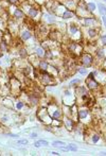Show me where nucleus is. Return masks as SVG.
<instances>
[{
  "instance_id": "1",
  "label": "nucleus",
  "mask_w": 106,
  "mask_h": 156,
  "mask_svg": "<svg viewBox=\"0 0 106 156\" xmlns=\"http://www.w3.org/2000/svg\"><path fill=\"white\" fill-rule=\"evenodd\" d=\"M78 60H80V65L86 67V68H90L91 66H94V58L92 56L90 52H86L83 51L81 53V55L78 56Z\"/></svg>"
},
{
  "instance_id": "2",
  "label": "nucleus",
  "mask_w": 106,
  "mask_h": 156,
  "mask_svg": "<svg viewBox=\"0 0 106 156\" xmlns=\"http://www.w3.org/2000/svg\"><path fill=\"white\" fill-rule=\"evenodd\" d=\"M25 14H27V16H28L29 18H31V19L34 20V21L36 20V18L38 19V18H41V16H43V13H41V8H39L36 3L35 4L31 5Z\"/></svg>"
},
{
  "instance_id": "3",
  "label": "nucleus",
  "mask_w": 106,
  "mask_h": 156,
  "mask_svg": "<svg viewBox=\"0 0 106 156\" xmlns=\"http://www.w3.org/2000/svg\"><path fill=\"white\" fill-rule=\"evenodd\" d=\"M27 103L31 106V107H34V106H37L41 102V96L38 95L37 93H29L27 95Z\"/></svg>"
},
{
  "instance_id": "4",
  "label": "nucleus",
  "mask_w": 106,
  "mask_h": 156,
  "mask_svg": "<svg viewBox=\"0 0 106 156\" xmlns=\"http://www.w3.org/2000/svg\"><path fill=\"white\" fill-rule=\"evenodd\" d=\"M48 108V107H47ZM49 114H50L51 118H52V120H60L62 121V119H63L64 117V112H63V108H60L58 107V105H56V104H54V108H53L52 111L51 109H48Z\"/></svg>"
},
{
  "instance_id": "5",
  "label": "nucleus",
  "mask_w": 106,
  "mask_h": 156,
  "mask_svg": "<svg viewBox=\"0 0 106 156\" xmlns=\"http://www.w3.org/2000/svg\"><path fill=\"white\" fill-rule=\"evenodd\" d=\"M85 85L86 87L88 88L89 91H98L99 89L102 88V85L99 83L96 79H86Z\"/></svg>"
},
{
  "instance_id": "6",
  "label": "nucleus",
  "mask_w": 106,
  "mask_h": 156,
  "mask_svg": "<svg viewBox=\"0 0 106 156\" xmlns=\"http://www.w3.org/2000/svg\"><path fill=\"white\" fill-rule=\"evenodd\" d=\"M25 12L23 10L21 7H16L13 11V14H12V19H14L15 21L19 23V21H23L25 17Z\"/></svg>"
},
{
  "instance_id": "7",
  "label": "nucleus",
  "mask_w": 106,
  "mask_h": 156,
  "mask_svg": "<svg viewBox=\"0 0 106 156\" xmlns=\"http://www.w3.org/2000/svg\"><path fill=\"white\" fill-rule=\"evenodd\" d=\"M34 37V34H33L32 30L28 28H25L23 30H19V38L23 43H25V42H29L32 38Z\"/></svg>"
},
{
  "instance_id": "8",
  "label": "nucleus",
  "mask_w": 106,
  "mask_h": 156,
  "mask_svg": "<svg viewBox=\"0 0 106 156\" xmlns=\"http://www.w3.org/2000/svg\"><path fill=\"white\" fill-rule=\"evenodd\" d=\"M89 115H90L89 107H87V106H80V108H78V112H76V119H78V121L85 120Z\"/></svg>"
},
{
  "instance_id": "9",
  "label": "nucleus",
  "mask_w": 106,
  "mask_h": 156,
  "mask_svg": "<svg viewBox=\"0 0 106 156\" xmlns=\"http://www.w3.org/2000/svg\"><path fill=\"white\" fill-rule=\"evenodd\" d=\"M63 124L67 131H74V128L76 126V120L69 116H65V115L63 117Z\"/></svg>"
},
{
  "instance_id": "10",
  "label": "nucleus",
  "mask_w": 106,
  "mask_h": 156,
  "mask_svg": "<svg viewBox=\"0 0 106 156\" xmlns=\"http://www.w3.org/2000/svg\"><path fill=\"white\" fill-rule=\"evenodd\" d=\"M101 32V27H91V28H87V34H88V38L91 40H97V38L100 35Z\"/></svg>"
},
{
  "instance_id": "11",
  "label": "nucleus",
  "mask_w": 106,
  "mask_h": 156,
  "mask_svg": "<svg viewBox=\"0 0 106 156\" xmlns=\"http://www.w3.org/2000/svg\"><path fill=\"white\" fill-rule=\"evenodd\" d=\"M36 117H37L38 120L45 123L46 117H51V116H50V114H49V112H48V108L41 106V107L38 108V112L36 113Z\"/></svg>"
},
{
  "instance_id": "12",
  "label": "nucleus",
  "mask_w": 106,
  "mask_h": 156,
  "mask_svg": "<svg viewBox=\"0 0 106 156\" xmlns=\"http://www.w3.org/2000/svg\"><path fill=\"white\" fill-rule=\"evenodd\" d=\"M94 54H96L97 58L102 62V61L106 58V47H102V46L97 47V48L94 49Z\"/></svg>"
},
{
  "instance_id": "13",
  "label": "nucleus",
  "mask_w": 106,
  "mask_h": 156,
  "mask_svg": "<svg viewBox=\"0 0 106 156\" xmlns=\"http://www.w3.org/2000/svg\"><path fill=\"white\" fill-rule=\"evenodd\" d=\"M49 66H50V63L46 58H39L37 63V68L41 71H48L49 70Z\"/></svg>"
},
{
  "instance_id": "14",
  "label": "nucleus",
  "mask_w": 106,
  "mask_h": 156,
  "mask_svg": "<svg viewBox=\"0 0 106 156\" xmlns=\"http://www.w3.org/2000/svg\"><path fill=\"white\" fill-rule=\"evenodd\" d=\"M29 55H30V53H29L28 49L25 48V46H20V47L18 48V56H19V58L25 60V58H29Z\"/></svg>"
},
{
  "instance_id": "15",
  "label": "nucleus",
  "mask_w": 106,
  "mask_h": 156,
  "mask_svg": "<svg viewBox=\"0 0 106 156\" xmlns=\"http://www.w3.org/2000/svg\"><path fill=\"white\" fill-rule=\"evenodd\" d=\"M46 52H47V51H46L45 49L41 47V46L35 47V49H34V54H35L38 58H45Z\"/></svg>"
},
{
  "instance_id": "16",
  "label": "nucleus",
  "mask_w": 106,
  "mask_h": 156,
  "mask_svg": "<svg viewBox=\"0 0 106 156\" xmlns=\"http://www.w3.org/2000/svg\"><path fill=\"white\" fill-rule=\"evenodd\" d=\"M74 16H76V11L66 10L61 17H62V19H63V20H70V19H72Z\"/></svg>"
},
{
  "instance_id": "17",
  "label": "nucleus",
  "mask_w": 106,
  "mask_h": 156,
  "mask_svg": "<svg viewBox=\"0 0 106 156\" xmlns=\"http://www.w3.org/2000/svg\"><path fill=\"white\" fill-rule=\"evenodd\" d=\"M86 9H87V11L92 15L97 10V4L94 2H92V1H90V2H86Z\"/></svg>"
},
{
  "instance_id": "18",
  "label": "nucleus",
  "mask_w": 106,
  "mask_h": 156,
  "mask_svg": "<svg viewBox=\"0 0 106 156\" xmlns=\"http://www.w3.org/2000/svg\"><path fill=\"white\" fill-rule=\"evenodd\" d=\"M28 105H29V104L27 103L25 101H23L21 99H19V100H17L15 102V108L17 109V111H21V109H23L25 106H28ZM29 106H30V105H29Z\"/></svg>"
},
{
  "instance_id": "19",
  "label": "nucleus",
  "mask_w": 106,
  "mask_h": 156,
  "mask_svg": "<svg viewBox=\"0 0 106 156\" xmlns=\"http://www.w3.org/2000/svg\"><path fill=\"white\" fill-rule=\"evenodd\" d=\"M97 9H98L99 14H100L101 16L106 15V5L104 4V3L99 2L98 4H97Z\"/></svg>"
},
{
  "instance_id": "20",
  "label": "nucleus",
  "mask_w": 106,
  "mask_h": 156,
  "mask_svg": "<svg viewBox=\"0 0 106 156\" xmlns=\"http://www.w3.org/2000/svg\"><path fill=\"white\" fill-rule=\"evenodd\" d=\"M101 135L97 132H94V133L90 135V139H91V144H98L99 141L101 140Z\"/></svg>"
},
{
  "instance_id": "21",
  "label": "nucleus",
  "mask_w": 106,
  "mask_h": 156,
  "mask_svg": "<svg viewBox=\"0 0 106 156\" xmlns=\"http://www.w3.org/2000/svg\"><path fill=\"white\" fill-rule=\"evenodd\" d=\"M81 79H72L69 81V87L70 88H76V86H78L81 84Z\"/></svg>"
},
{
  "instance_id": "22",
  "label": "nucleus",
  "mask_w": 106,
  "mask_h": 156,
  "mask_svg": "<svg viewBox=\"0 0 106 156\" xmlns=\"http://www.w3.org/2000/svg\"><path fill=\"white\" fill-rule=\"evenodd\" d=\"M76 71H78L81 76H87L88 74V72H89V70H88V68H86V67H83V66H81V67H78L76 68Z\"/></svg>"
},
{
  "instance_id": "23",
  "label": "nucleus",
  "mask_w": 106,
  "mask_h": 156,
  "mask_svg": "<svg viewBox=\"0 0 106 156\" xmlns=\"http://www.w3.org/2000/svg\"><path fill=\"white\" fill-rule=\"evenodd\" d=\"M99 42H100V46L106 47V33L100 34V36H99Z\"/></svg>"
},
{
  "instance_id": "24",
  "label": "nucleus",
  "mask_w": 106,
  "mask_h": 156,
  "mask_svg": "<svg viewBox=\"0 0 106 156\" xmlns=\"http://www.w3.org/2000/svg\"><path fill=\"white\" fill-rule=\"evenodd\" d=\"M10 121V117H9V115H2V116L0 117V124H7Z\"/></svg>"
},
{
  "instance_id": "25",
  "label": "nucleus",
  "mask_w": 106,
  "mask_h": 156,
  "mask_svg": "<svg viewBox=\"0 0 106 156\" xmlns=\"http://www.w3.org/2000/svg\"><path fill=\"white\" fill-rule=\"evenodd\" d=\"M52 146L55 147V148H58V147L66 146V142H65V141H62V140H56V141H53Z\"/></svg>"
},
{
  "instance_id": "26",
  "label": "nucleus",
  "mask_w": 106,
  "mask_h": 156,
  "mask_svg": "<svg viewBox=\"0 0 106 156\" xmlns=\"http://www.w3.org/2000/svg\"><path fill=\"white\" fill-rule=\"evenodd\" d=\"M67 148H68V151H70V152H76L78 150V147L74 144H69L68 146H67Z\"/></svg>"
},
{
  "instance_id": "27",
  "label": "nucleus",
  "mask_w": 106,
  "mask_h": 156,
  "mask_svg": "<svg viewBox=\"0 0 106 156\" xmlns=\"http://www.w3.org/2000/svg\"><path fill=\"white\" fill-rule=\"evenodd\" d=\"M29 141L27 140V139H19V140H17V144H19V146H25V144H28Z\"/></svg>"
},
{
  "instance_id": "28",
  "label": "nucleus",
  "mask_w": 106,
  "mask_h": 156,
  "mask_svg": "<svg viewBox=\"0 0 106 156\" xmlns=\"http://www.w3.org/2000/svg\"><path fill=\"white\" fill-rule=\"evenodd\" d=\"M38 144H39V146H45V147H48L49 146V142L47 140H44V139H41V140L37 141Z\"/></svg>"
},
{
  "instance_id": "29",
  "label": "nucleus",
  "mask_w": 106,
  "mask_h": 156,
  "mask_svg": "<svg viewBox=\"0 0 106 156\" xmlns=\"http://www.w3.org/2000/svg\"><path fill=\"white\" fill-rule=\"evenodd\" d=\"M11 5H17L18 3H20V0H7Z\"/></svg>"
},
{
  "instance_id": "30",
  "label": "nucleus",
  "mask_w": 106,
  "mask_h": 156,
  "mask_svg": "<svg viewBox=\"0 0 106 156\" xmlns=\"http://www.w3.org/2000/svg\"><path fill=\"white\" fill-rule=\"evenodd\" d=\"M101 23H102V26H103L104 28L106 29V15H104V16H102L101 17Z\"/></svg>"
},
{
  "instance_id": "31",
  "label": "nucleus",
  "mask_w": 106,
  "mask_h": 156,
  "mask_svg": "<svg viewBox=\"0 0 106 156\" xmlns=\"http://www.w3.org/2000/svg\"><path fill=\"white\" fill-rule=\"evenodd\" d=\"M3 134L7 135V136L13 137V138H18V137H19V135H17V134H12V133H3Z\"/></svg>"
},
{
  "instance_id": "32",
  "label": "nucleus",
  "mask_w": 106,
  "mask_h": 156,
  "mask_svg": "<svg viewBox=\"0 0 106 156\" xmlns=\"http://www.w3.org/2000/svg\"><path fill=\"white\" fill-rule=\"evenodd\" d=\"M102 69H104V70H106V58H104L103 61H102Z\"/></svg>"
},
{
  "instance_id": "33",
  "label": "nucleus",
  "mask_w": 106,
  "mask_h": 156,
  "mask_svg": "<svg viewBox=\"0 0 106 156\" xmlns=\"http://www.w3.org/2000/svg\"><path fill=\"white\" fill-rule=\"evenodd\" d=\"M38 135H37V133H32L31 134V138H36Z\"/></svg>"
},
{
  "instance_id": "34",
  "label": "nucleus",
  "mask_w": 106,
  "mask_h": 156,
  "mask_svg": "<svg viewBox=\"0 0 106 156\" xmlns=\"http://www.w3.org/2000/svg\"><path fill=\"white\" fill-rule=\"evenodd\" d=\"M34 147H35V148H41V146H39V144H38L37 141H35V142H34Z\"/></svg>"
},
{
  "instance_id": "35",
  "label": "nucleus",
  "mask_w": 106,
  "mask_h": 156,
  "mask_svg": "<svg viewBox=\"0 0 106 156\" xmlns=\"http://www.w3.org/2000/svg\"><path fill=\"white\" fill-rule=\"evenodd\" d=\"M51 154H52V155H55V156H58V155H61V154L58 153V152H52V153H51Z\"/></svg>"
},
{
  "instance_id": "36",
  "label": "nucleus",
  "mask_w": 106,
  "mask_h": 156,
  "mask_svg": "<svg viewBox=\"0 0 106 156\" xmlns=\"http://www.w3.org/2000/svg\"><path fill=\"white\" fill-rule=\"evenodd\" d=\"M3 58V52L1 51V49H0V58Z\"/></svg>"
},
{
  "instance_id": "37",
  "label": "nucleus",
  "mask_w": 106,
  "mask_h": 156,
  "mask_svg": "<svg viewBox=\"0 0 106 156\" xmlns=\"http://www.w3.org/2000/svg\"><path fill=\"white\" fill-rule=\"evenodd\" d=\"M101 155H106V152H101Z\"/></svg>"
},
{
  "instance_id": "38",
  "label": "nucleus",
  "mask_w": 106,
  "mask_h": 156,
  "mask_svg": "<svg viewBox=\"0 0 106 156\" xmlns=\"http://www.w3.org/2000/svg\"><path fill=\"white\" fill-rule=\"evenodd\" d=\"M104 1H105V2H106V0H104Z\"/></svg>"
},
{
  "instance_id": "39",
  "label": "nucleus",
  "mask_w": 106,
  "mask_h": 156,
  "mask_svg": "<svg viewBox=\"0 0 106 156\" xmlns=\"http://www.w3.org/2000/svg\"><path fill=\"white\" fill-rule=\"evenodd\" d=\"M0 86H1V85H0Z\"/></svg>"
}]
</instances>
